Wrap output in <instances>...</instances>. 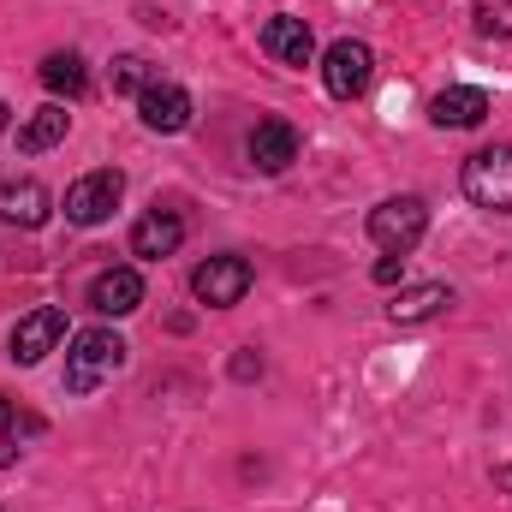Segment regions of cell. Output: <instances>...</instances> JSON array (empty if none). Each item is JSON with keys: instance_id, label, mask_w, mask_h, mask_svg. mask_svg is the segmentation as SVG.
Listing matches in <instances>:
<instances>
[{"instance_id": "5b68a950", "label": "cell", "mask_w": 512, "mask_h": 512, "mask_svg": "<svg viewBox=\"0 0 512 512\" xmlns=\"http://www.w3.org/2000/svg\"><path fill=\"white\" fill-rule=\"evenodd\" d=\"M423 227H429L423 197H387V203L370 209V239H376L387 256H405L417 239H423Z\"/></svg>"}, {"instance_id": "8992f818", "label": "cell", "mask_w": 512, "mask_h": 512, "mask_svg": "<svg viewBox=\"0 0 512 512\" xmlns=\"http://www.w3.org/2000/svg\"><path fill=\"white\" fill-rule=\"evenodd\" d=\"M370 78H376V54H370V42L340 36V42L322 54V84H328V96L352 102V96H364V90H370Z\"/></svg>"}, {"instance_id": "7a4b0ae2", "label": "cell", "mask_w": 512, "mask_h": 512, "mask_svg": "<svg viewBox=\"0 0 512 512\" xmlns=\"http://www.w3.org/2000/svg\"><path fill=\"white\" fill-rule=\"evenodd\" d=\"M465 197L477 209H495V215H512V143H495V149H477L459 173Z\"/></svg>"}, {"instance_id": "6da1fadb", "label": "cell", "mask_w": 512, "mask_h": 512, "mask_svg": "<svg viewBox=\"0 0 512 512\" xmlns=\"http://www.w3.org/2000/svg\"><path fill=\"white\" fill-rule=\"evenodd\" d=\"M126 370V340L114 328H84L66 352V393H96L102 382H114Z\"/></svg>"}, {"instance_id": "ba28073f", "label": "cell", "mask_w": 512, "mask_h": 512, "mask_svg": "<svg viewBox=\"0 0 512 512\" xmlns=\"http://www.w3.org/2000/svg\"><path fill=\"white\" fill-rule=\"evenodd\" d=\"M262 54H268L274 66H310L316 36H310V24H304V18L280 12V18H268V24H262Z\"/></svg>"}, {"instance_id": "52a82bcc", "label": "cell", "mask_w": 512, "mask_h": 512, "mask_svg": "<svg viewBox=\"0 0 512 512\" xmlns=\"http://www.w3.org/2000/svg\"><path fill=\"white\" fill-rule=\"evenodd\" d=\"M60 340H66V310L60 304H42V310H30L12 328V364H42Z\"/></svg>"}, {"instance_id": "2e32d148", "label": "cell", "mask_w": 512, "mask_h": 512, "mask_svg": "<svg viewBox=\"0 0 512 512\" xmlns=\"http://www.w3.org/2000/svg\"><path fill=\"white\" fill-rule=\"evenodd\" d=\"M66 126H72V114H66L60 102H48V108H36V114L18 126V149H24V155H42V149H54V143L66 137Z\"/></svg>"}, {"instance_id": "ac0fdd59", "label": "cell", "mask_w": 512, "mask_h": 512, "mask_svg": "<svg viewBox=\"0 0 512 512\" xmlns=\"http://www.w3.org/2000/svg\"><path fill=\"white\" fill-rule=\"evenodd\" d=\"M42 84L54 90V96H84L90 90V66H84V54H48L42 60Z\"/></svg>"}, {"instance_id": "d6986e66", "label": "cell", "mask_w": 512, "mask_h": 512, "mask_svg": "<svg viewBox=\"0 0 512 512\" xmlns=\"http://www.w3.org/2000/svg\"><path fill=\"white\" fill-rule=\"evenodd\" d=\"M149 84H155L149 60H137V54H120V60H114V96H143Z\"/></svg>"}, {"instance_id": "277c9868", "label": "cell", "mask_w": 512, "mask_h": 512, "mask_svg": "<svg viewBox=\"0 0 512 512\" xmlns=\"http://www.w3.org/2000/svg\"><path fill=\"white\" fill-rule=\"evenodd\" d=\"M256 268L245 256H209V262H197L191 268V292H197V304H209V310H233L245 292H251Z\"/></svg>"}, {"instance_id": "5bb4252c", "label": "cell", "mask_w": 512, "mask_h": 512, "mask_svg": "<svg viewBox=\"0 0 512 512\" xmlns=\"http://www.w3.org/2000/svg\"><path fill=\"white\" fill-rule=\"evenodd\" d=\"M143 304V274L137 268H102L96 280H90V310H102V316H131Z\"/></svg>"}, {"instance_id": "44dd1931", "label": "cell", "mask_w": 512, "mask_h": 512, "mask_svg": "<svg viewBox=\"0 0 512 512\" xmlns=\"http://www.w3.org/2000/svg\"><path fill=\"white\" fill-rule=\"evenodd\" d=\"M399 274H405V256H382V262H376V286H393Z\"/></svg>"}, {"instance_id": "cb8c5ba5", "label": "cell", "mask_w": 512, "mask_h": 512, "mask_svg": "<svg viewBox=\"0 0 512 512\" xmlns=\"http://www.w3.org/2000/svg\"><path fill=\"white\" fill-rule=\"evenodd\" d=\"M6 120H12V108H6V102H0V126H6Z\"/></svg>"}, {"instance_id": "7402d4cb", "label": "cell", "mask_w": 512, "mask_h": 512, "mask_svg": "<svg viewBox=\"0 0 512 512\" xmlns=\"http://www.w3.org/2000/svg\"><path fill=\"white\" fill-rule=\"evenodd\" d=\"M233 376H239V382L262 376V358H256V352H239V358H233Z\"/></svg>"}, {"instance_id": "8fae6325", "label": "cell", "mask_w": 512, "mask_h": 512, "mask_svg": "<svg viewBox=\"0 0 512 512\" xmlns=\"http://www.w3.org/2000/svg\"><path fill=\"white\" fill-rule=\"evenodd\" d=\"M429 120L441 131H471L489 120V96L477 90V84H453V90H441L435 102H429Z\"/></svg>"}, {"instance_id": "3957f363", "label": "cell", "mask_w": 512, "mask_h": 512, "mask_svg": "<svg viewBox=\"0 0 512 512\" xmlns=\"http://www.w3.org/2000/svg\"><path fill=\"white\" fill-rule=\"evenodd\" d=\"M120 197H126V173L120 167H96V173H84L66 191V221L72 227H102L120 209Z\"/></svg>"}, {"instance_id": "9c48e42d", "label": "cell", "mask_w": 512, "mask_h": 512, "mask_svg": "<svg viewBox=\"0 0 512 512\" xmlns=\"http://www.w3.org/2000/svg\"><path fill=\"white\" fill-rule=\"evenodd\" d=\"M137 114H143V126H149V131L173 137V131L191 126V114H197V108H191V96H185L179 84H161V78H155V84L137 96Z\"/></svg>"}, {"instance_id": "4fadbf2b", "label": "cell", "mask_w": 512, "mask_h": 512, "mask_svg": "<svg viewBox=\"0 0 512 512\" xmlns=\"http://www.w3.org/2000/svg\"><path fill=\"white\" fill-rule=\"evenodd\" d=\"M251 167L256 173H286L292 161H298V131L286 126V120H256L251 131Z\"/></svg>"}, {"instance_id": "30bf717a", "label": "cell", "mask_w": 512, "mask_h": 512, "mask_svg": "<svg viewBox=\"0 0 512 512\" xmlns=\"http://www.w3.org/2000/svg\"><path fill=\"white\" fill-rule=\"evenodd\" d=\"M54 215V197L42 179H0V221L6 227H42Z\"/></svg>"}, {"instance_id": "ffe728a7", "label": "cell", "mask_w": 512, "mask_h": 512, "mask_svg": "<svg viewBox=\"0 0 512 512\" xmlns=\"http://www.w3.org/2000/svg\"><path fill=\"white\" fill-rule=\"evenodd\" d=\"M477 24L489 36H512V0H477Z\"/></svg>"}, {"instance_id": "603a6c76", "label": "cell", "mask_w": 512, "mask_h": 512, "mask_svg": "<svg viewBox=\"0 0 512 512\" xmlns=\"http://www.w3.org/2000/svg\"><path fill=\"white\" fill-rule=\"evenodd\" d=\"M495 489H507V495H512V465H501V471H495Z\"/></svg>"}, {"instance_id": "7c38bea8", "label": "cell", "mask_w": 512, "mask_h": 512, "mask_svg": "<svg viewBox=\"0 0 512 512\" xmlns=\"http://www.w3.org/2000/svg\"><path fill=\"white\" fill-rule=\"evenodd\" d=\"M447 304H453V292H447L441 280H423V286H399V298L387 304V322H399V328H423V322L447 316Z\"/></svg>"}, {"instance_id": "e0dca14e", "label": "cell", "mask_w": 512, "mask_h": 512, "mask_svg": "<svg viewBox=\"0 0 512 512\" xmlns=\"http://www.w3.org/2000/svg\"><path fill=\"white\" fill-rule=\"evenodd\" d=\"M30 435H42V417L36 411H24V405H12L6 393H0V465H12L18 453H24V441Z\"/></svg>"}, {"instance_id": "9a60e30c", "label": "cell", "mask_w": 512, "mask_h": 512, "mask_svg": "<svg viewBox=\"0 0 512 512\" xmlns=\"http://www.w3.org/2000/svg\"><path fill=\"white\" fill-rule=\"evenodd\" d=\"M179 245H185V221H179L173 209H149V215L131 227V256L161 262V256H173Z\"/></svg>"}]
</instances>
